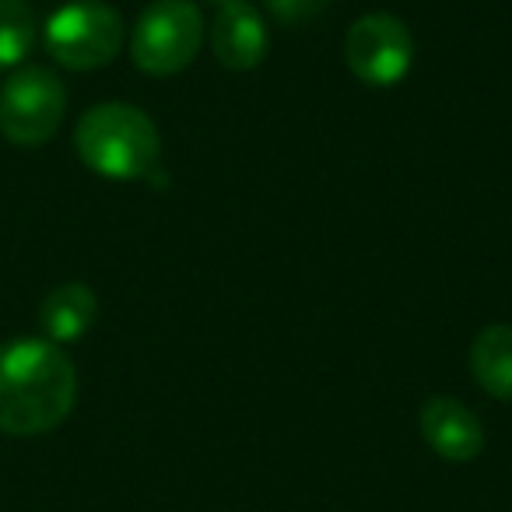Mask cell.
Wrapping results in <instances>:
<instances>
[{"label": "cell", "instance_id": "obj_10", "mask_svg": "<svg viewBox=\"0 0 512 512\" xmlns=\"http://www.w3.org/2000/svg\"><path fill=\"white\" fill-rule=\"evenodd\" d=\"M470 369L481 390L498 400H512V323H495L477 334L470 348Z\"/></svg>", "mask_w": 512, "mask_h": 512}, {"label": "cell", "instance_id": "obj_13", "mask_svg": "<svg viewBox=\"0 0 512 512\" xmlns=\"http://www.w3.org/2000/svg\"><path fill=\"white\" fill-rule=\"evenodd\" d=\"M218 4H228V0H218Z\"/></svg>", "mask_w": 512, "mask_h": 512}, {"label": "cell", "instance_id": "obj_9", "mask_svg": "<svg viewBox=\"0 0 512 512\" xmlns=\"http://www.w3.org/2000/svg\"><path fill=\"white\" fill-rule=\"evenodd\" d=\"M95 313H99V299H95L92 288L81 285V281H67V285L53 288L46 295L43 309H39V323H43V334L53 344H67L88 334Z\"/></svg>", "mask_w": 512, "mask_h": 512}, {"label": "cell", "instance_id": "obj_5", "mask_svg": "<svg viewBox=\"0 0 512 512\" xmlns=\"http://www.w3.org/2000/svg\"><path fill=\"white\" fill-rule=\"evenodd\" d=\"M67 92L46 67H22L0 85V134L11 144L36 148L64 123Z\"/></svg>", "mask_w": 512, "mask_h": 512}, {"label": "cell", "instance_id": "obj_2", "mask_svg": "<svg viewBox=\"0 0 512 512\" xmlns=\"http://www.w3.org/2000/svg\"><path fill=\"white\" fill-rule=\"evenodd\" d=\"M81 162L106 179H144L155 172L162 141L148 113L127 102H102L74 130Z\"/></svg>", "mask_w": 512, "mask_h": 512}, {"label": "cell", "instance_id": "obj_7", "mask_svg": "<svg viewBox=\"0 0 512 512\" xmlns=\"http://www.w3.org/2000/svg\"><path fill=\"white\" fill-rule=\"evenodd\" d=\"M421 435L449 463H470L484 449V428L477 414L453 397H432L421 407Z\"/></svg>", "mask_w": 512, "mask_h": 512}, {"label": "cell", "instance_id": "obj_8", "mask_svg": "<svg viewBox=\"0 0 512 512\" xmlns=\"http://www.w3.org/2000/svg\"><path fill=\"white\" fill-rule=\"evenodd\" d=\"M211 50L228 71H253L267 57V25L246 0L221 4L211 25Z\"/></svg>", "mask_w": 512, "mask_h": 512}, {"label": "cell", "instance_id": "obj_1", "mask_svg": "<svg viewBox=\"0 0 512 512\" xmlns=\"http://www.w3.org/2000/svg\"><path fill=\"white\" fill-rule=\"evenodd\" d=\"M78 400V372L53 341H15L0 348V432H53Z\"/></svg>", "mask_w": 512, "mask_h": 512}, {"label": "cell", "instance_id": "obj_12", "mask_svg": "<svg viewBox=\"0 0 512 512\" xmlns=\"http://www.w3.org/2000/svg\"><path fill=\"white\" fill-rule=\"evenodd\" d=\"M267 8L285 25H309L330 8V0H267Z\"/></svg>", "mask_w": 512, "mask_h": 512}, {"label": "cell", "instance_id": "obj_3", "mask_svg": "<svg viewBox=\"0 0 512 512\" xmlns=\"http://www.w3.org/2000/svg\"><path fill=\"white\" fill-rule=\"evenodd\" d=\"M204 43V18L193 0H155L137 18L130 57L151 78H169L193 64Z\"/></svg>", "mask_w": 512, "mask_h": 512}, {"label": "cell", "instance_id": "obj_11", "mask_svg": "<svg viewBox=\"0 0 512 512\" xmlns=\"http://www.w3.org/2000/svg\"><path fill=\"white\" fill-rule=\"evenodd\" d=\"M36 15L25 0H0V71L15 67L36 46Z\"/></svg>", "mask_w": 512, "mask_h": 512}, {"label": "cell", "instance_id": "obj_4", "mask_svg": "<svg viewBox=\"0 0 512 512\" xmlns=\"http://www.w3.org/2000/svg\"><path fill=\"white\" fill-rule=\"evenodd\" d=\"M123 46V18L102 0H74L46 22V50L67 71L106 67Z\"/></svg>", "mask_w": 512, "mask_h": 512}, {"label": "cell", "instance_id": "obj_6", "mask_svg": "<svg viewBox=\"0 0 512 512\" xmlns=\"http://www.w3.org/2000/svg\"><path fill=\"white\" fill-rule=\"evenodd\" d=\"M344 60L365 85L390 88L404 81L414 60V39L407 25L393 15H362L344 36Z\"/></svg>", "mask_w": 512, "mask_h": 512}]
</instances>
